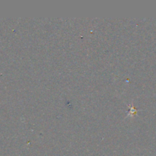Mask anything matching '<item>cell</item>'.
<instances>
[{
	"instance_id": "obj_1",
	"label": "cell",
	"mask_w": 156,
	"mask_h": 156,
	"mask_svg": "<svg viewBox=\"0 0 156 156\" xmlns=\"http://www.w3.org/2000/svg\"><path fill=\"white\" fill-rule=\"evenodd\" d=\"M128 108H129V113L127 114V116L126 117H134L135 115H136L137 112H138V110L136 109V108H135V107L133 106V104L131 103L130 105H127Z\"/></svg>"
}]
</instances>
